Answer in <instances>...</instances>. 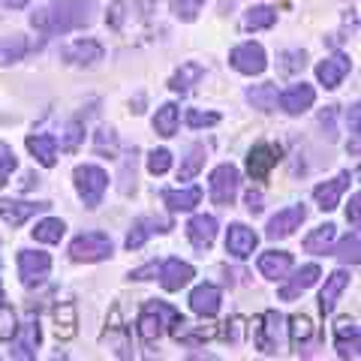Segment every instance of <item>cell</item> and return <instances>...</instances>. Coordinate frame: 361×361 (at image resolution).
<instances>
[{
    "label": "cell",
    "mask_w": 361,
    "mask_h": 361,
    "mask_svg": "<svg viewBox=\"0 0 361 361\" xmlns=\"http://www.w3.org/2000/svg\"><path fill=\"white\" fill-rule=\"evenodd\" d=\"M202 166H205V145H193L190 154H187V160L180 163V169H178V180L196 178L202 172Z\"/></svg>",
    "instance_id": "e575fe53"
},
{
    "label": "cell",
    "mask_w": 361,
    "mask_h": 361,
    "mask_svg": "<svg viewBox=\"0 0 361 361\" xmlns=\"http://www.w3.org/2000/svg\"><path fill=\"white\" fill-rule=\"evenodd\" d=\"M244 202H247V211L250 214H262V193H259V190H250V193L244 196Z\"/></svg>",
    "instance_id": "c3c4849f"
},
{
    "label": "cell",
    "mask_w": 361,
    "mask_h": 361,
    "mask_svg": "<svg viewBox=\"0 0 361 361\" xmlns=\"http://www.w3.org/2000/svg\"><path fill=\"white\" fill-rule=\"evenodd\" d=\"M49 271H51V256L49 253H42V250H21L18 253V277L27 289L45 283Z\"/></svg>",
    "instance_id": "8992f818"
},
{
    "label": "cell",
    "mask_w": 361,
    "mask_h": 361,
    "mask_svg": "<svg viewBox=\"0 0 361 361\" xmlns=\"http://www.w3.org/2000/svg\"><path fill=\"white\" fill-rule=\"evenodd\" d=\"M18 329V319H16V310L9 304L0 301V341H13V334Z\"/></svg>",
    "instance_id": "b9f144b4"
},
{
    "label": "cell",
    "mask_w": 361,
    "mask_h": 361,
    "mask_svg": "<svg viewBox=\"0 0 361 361\" xmlns=\"http://www.w3.org/2000/svg\"><path fill=\"white\" fill-rule=\"evenodd\" d=\"M16 166H18L16 151L9 148L6 142H0V187H6V184H9V178H13Z\"/></svg>",
    "instance_id": "60d3db41"
},
{
    "label": "cell",
    "mask_w": 361,
    "mask_h": 361,
    "mask_svg": "<svg viewBox=\"0 0 361 361\" xmlns=\"http://www.w3.org/2000/svg\"><path fill=\"white\" fill-rule=\"evenodd\" d=\"M75 190L87 208H97L109 190V175L99 166H78L75 169Z\"/></svg>",
    "instance_id": "3957f363"
},
{
    "label": "cell",
    "mask_w": 361,
    "mask_h": 361,
    "mask_svg": "<svg viewBox=\"0 0 361 361\" xmlns=\"http://www.w3.org/2000/svg\"><path fill=\"white\" fill-rule=\"evenodd\" d=\"M30 21H33V27H39L42 33H66L73 27L87 25L90 4L87 0H58V4H49L45 9H39Z\"/></svg>",
    "instance_id": "6da1fadb"
},
{
    "label": "cell",
    "mask_w": 361,
    "mask_h": 361,
    "mask_svg": "<svg viewBox=\"0 0 361 361\" xmlns=\"http://www.w3.org/2000/svg\"><path fill=\"white\" fill-rule=\"evenodd\" d=\"M39 322L30 319L21 325V329H16V334H13V358H25V361H30V358H37V346H39Z\"/></svg>",
    "instance_id": "9a60e30c"
},
{
    "label": "cell",
    "mask_w": 361,
    "mask_h": 361,
    "mask_svg": "<svg viewBox=\"0 0 361 361\" xmlns=\"http://www.w3.org/2000/svg\"><path fill=\"white\" fill-rule=\"evenodd\" d=\"M259 244V235L244 223H232L229 232H226V253L235 259H247Z\"/></svg>",
    "instance_id": "7c38bea8"
},
{
    "label": "cell",
    "mask_w": 361,
    "mask_h": 361,
    "mask_svg": "<svg viewBox=\"0 0 361 361\" xmlns=\"http://www.w3.org/2000/svg\"><path fill=\"white\" fill-rule=\"evenodd\" d=\"M280 61H286V63H277V70L283 75H292L295 70H304V51H283L280 54Z\"/></svg>",
    "instance_id": "f6af8a7d"
},
{
    "label": "cell",
    "mask_w": 361,
    "mask_h": 361,
    "mask_svg": "<svg viewBox=\"0 0 361 361\" xmlns=\"http://www.w3.org/2000/svg\"><path fill=\"white\" fill-rule=\"evenodd\" d=\"M175 229V223L172 217H154V214H148V217H139V220H133L130 226V235H127V250H139V247L151 238V235H166V232H172Z\"/></svg>",
    "instance_id": "9c48e42d"
},
{
    "label": "cell",
    "mask_w": 361,
    "mask_h": 361,
    "mask_svg": "<svg viewBox=\"0 0 361 361\" xmlns=\"http://www.w3.org/2000/svg\"><path fill=\"white\" fill-rule=\"evenodd\" d=\"M247 99L262 111H274L277 109V87L274 85H256V87L247 90Z\"/></svg>",
    "instance_id": "d590c367"
},
{
    "label": "cell",
    "mask_w": 361,
    "mask_h": 361,
    "mask_svg": "<svg viewBox=\"0 0 361 361\" xmlns=\"http://www.w3.org/2000/svg\"><path fill=\"white\" fill-rule=\"evenodd\" d=\"M214 123H220V115L217 111H196V109H190L187 111V127H214Z\"/></svg>",
    "instance_id": "ee69618b"
},
{
    "label": "cell",
    "mask_w": 361,
    "mask_h": 361,
    "mask_svg": "<svg viewBox=\"0 0 361 361\" xmlns=\"http://www.w3.org/2000/svg\"><path fill=\"white\" fill-rule=\"evenodd\" d=\"M220 304H223V292L214 286V283H202L190 292V310L202 319H211V316L220 313Z\"/></svg>",
    "instance_id": "4fadbf2b"
},
{
    "label": "cell",
    "mask_w": 361,
    "mask_h": 361,
    "mask_svg": "<svg viewBox=\"0 0 361 361\" xmlns=\"http://www.w3.org/2000/svg\"><path fill=\"white\" fill-rule=\"evenodd\" d=\"M27 151L33 154V160L39 166L51 169L58 163V139L49 133H37V135H27Z\"/></svg>",
    "instance_id": "484cf974"
},
{
    "label": "cell",
    "mask_w": 361,
    "mask_h": 361,
    "mask_svg": "<svg viewBox=\"0 0 361 361\" xmlns=\"http://www.w3.org/2000/svg\"><path fill=\"white\" fill-rule=\"evenodd\" d=\"M111 238L106 232H85L70 244V259L73 262H103L111 256Z\"/></svg>",
    "instance_id": "277c9868"
},
{
    "label": "cell",
    "mask_w": 361,
    "mask_h": 361,
    "mask_svg": "<svg viewBox=\"0 0 361 361\" xmlns=\"http://www.w3.org/2000/svg\"><path fill=\"white\" fill-rule=\"evenodd\" d=\"M307 220V208L304 205H289L283 211H277L274 217L268 220V229L265 235L271 241H277V238H286V235H292L295 229H301V223Z\"/></svg>",
    "instance_id": "30bf717a"
},
{
    "label": "cell",
    "mask_w": 361,
    "mask_h": 361,
    "mask_svg": "<svg viewBox=\"0 0 361 361\" xmlns=\"http://www.w3.org/2000/svg\"><path fill=\"white\" fill-rule=\"evenodd\" d=\"M346 286H349V274H346L343 268H337L334 274L325 277V286L319 292V310H322V316H331L334 313V304H337V298L343 295Z\"/></svg>",
    "instance_id": "cb8c5ba5"
},
{
    "label": "cell",
    "mask_w": 361,
    "mask_h": 361,
    "mask_svg": "<svg viewBox=\"0 0 361 361\" xmlns=\"http://www.w3.org/2000/svg\"><path fill=\"white\" fill-rule=\"evenodd\" d=\"M313 99H316V90H313V85H307V82H298V85L286 87L283 94L277 97V103H280V109H283L286 115H301V111H307V109L313 106Z\"/></svg>",
    "instance_id": "d6986e66"
},
{
    "label": "cell",
    "mask_w": 361,
    "mask_h": 361,
    "mask_svg": "<svg viewBox=\"0 0 361 361\" xmlns=\"http://www.w3.org/2000/svg\"><path fill=\"white\" fill-rule=\"evenodd\" d=\"M310 337H313V325H310L307 316H292L289 319V343H292V349L301 353V349L307 346Z\"/></svg>",
    "instance_id": "1f68e13d"
},
{
    "label": "cell",
    "mask_w": 361,
    "mask_h": 361,
    "mask_svg": "<svg viewBox=\"0 0 361 361\" xmlns=\"http://www.w3.org/2000/svg\"><path fill=\"white\" fill-rule=\"evenodd\" d=\"M292 265L295 262H292V253H286V250H268L259 256V274L268 280H286Z\"/></svg>",
    "instance_id": "603a6c76"
},
{
    "label": "cell",
    "mask_w": 361,
    "mask_h": 361,
    "mask_svg": "<svg viewBox=\"0 0 361 361\" xmlns=\"http://www.w3.org/2000/svg\"><path fill=\"white\" fill-rule=\"evenodd\" d=\"M85 139V133H82V123L78 121H70L66 123V139H63V151H75L78 148V142Z\"/></svg>",
    "instance_id": "bcb514c9"
},
{
    "label": "cell",
    "mask_w": 361,
    "mask_h": 361,
    "mask_svg": "<svg viewBox=\"0 0 361 361\" xmlns=\"http://www.w3.org/2000/svg\"><path fill=\"white\" fill-rule=\"evenodd\" d=\"M27 4H30V0H0V6H6V9H21Z\"/></svg>",
    "instance_id": "f907efd6"
},
{
    "label": "cell",
    "mask_w": 361,
    "mask_h": 361,
    "mask_svg": "<svg viewBox=\"0 0 361 361\" xmlns=\"http://www.w3.org/2000/svg\"><path fill=\"white\" fill-rule=\"evenodd\" d=\"M184 322V316H180L172 304H166V301H148L142 307V313H139V337L142 341H148V343H154L157 337H163L166 334V329L172 331L175 325H180Z\"/></svg>",
    "instance_id": "7a4b0ae2"
},
{
    "label": "cell",
    "mask_w": 361,
    "mask_h": 361,
    "mask_svg": "<svg viewBox=\"0 0 361 361\" xmlns=\"http://www.w3.org/2000/svg\"><path fill=\"white\" fill-rule=\"evenodd\" d=\"M319 274H322L319 265H301V268H298L292 277L286 274V277H289V283H286L283 289H280V298H283V301L298 298L301 292H307V289L316 283V280H319Z\"/></svg>",
    "instance_id": "d4e9b609"
},
{
    "label": "cell",
    "mask_w": 361,
    "mask_h": 361,
    "mask_svg": "<svg viewBox=\"0 0 361 361\" xmlns=\"http://www.w3.org/2000/svg\"><path fill=\"white\" fill-rule=\"evenodd\" d=\"M334 238H337V226L334 223H325V226H316V229L304 238V250L316 253V256H325L334 250Z\"/></svg>",
    "instance_id": "83f0119b"
},
{
    "label": "cell",
    "mask_w": 361,
    "mask_h": 361,
    "mask_svg": "<svg viewBox=\"0 0 361 361\" xmlns=\"http://www.w3.org/2000/svg\"><path fill=\"white\" fill-rule=\"evenodd\" d=\"M241 187V172L232 163H223L211 172V202L214 205H232Z\"/></svg>",
    "instance_id": "5b68a950"
},
{
    "label": "cell",
    "mask_w": 361,
    "mask_h": 361,
    "mask_svg": "<svg viewBox=\"0 0 361 361\" xmlns=\"http://www.w3.org/2000/svg\"><path fill=\"white\" fill-rule=\"evenodd\" d=\"M280 163V148L271 142H256L250 154H247V172H250L253 180L268 178V172Z\"/></svg>",
    "instance_id": "8fae6325"
},
{
    "label": "cell",
    "mask_w": 361,
    "mask_h": 361,
    "mask_svg": "<svg viewBox=\"0 0 361 361\" xmlns=\"http://www.w3.org/2000/svg\"><path fill=\"white\" fill-rule=\"evenodd\" d=\"M0 301H4V283H0Z\"/></svg>",
    "instance_id": "816d5d0a"
},
{
    "label": "cell",
    "mask_w": 361,
    "mask_h": 361,
    "mask_svg": "<svg viewBox=\"0 0 361 361\" xmlns=\"http://www.w3.org/2000/svg\"><path fill=\"white\" fill-rule=\"evenodd\" d=\"M169 169H172V154H169L166 148H157L148 154V172L151 175H166Z\"/></svg>",
    "instance_id": "7bdbcfd3"
},
{
    "label": "cell",
    "mask_w": 361,
    "mask_h": 361,
    "mask_svg": "<svg viewBox=\"0 0 361 361\" xmlns=\"http://www.w3.org/2000/svg\"><path fill=\"white\" fill-rule=\"evenodd\" d=\"M280 337H283V316L277 310H265L262 319L256 322V349L265 355H274L280 349Z\"/></svg>",
    "instance_id": "52a82bcc"
},
{
    "label": "cell",
    "mask_w": 361,
    "mask_h": 361,
    "mask_svg": "<svg viewBox=\"0 0 361 361\" xmlns=\"http://www.w3.org/2000/svg\"><path fill=\"white\" fill-rule=\"evenodd\" d=\"M160 199L166 202L169 211H193L202 202V190L199 187H180V190H163Z\"/></svg>",
    "instance_id": "4316f807"
},
{
    "label": "cell",
    "mask_w": 361,
    "mask_h": 361,
    "mask_svg": "<svg viewBox=\"0 0 361 361\" xmlns=\"http://www.w3.org/2000/svg\"><path fill=\"white\" fill-rule=\"evenodd\" d=\"M202 78H205V66L187 61V63H180V70L172 78H169V87H172L175 94H187L190 87L202 82Z\"/></svg>",
    "instance_id": "f1b7e54d"
},
{
    "label": "cell",
    "mask_w": 361,
    "mask_h": 361,
    "mask_svg": "<svg viewBox=\"0 0 361 361\" xmlns=\"http://www.w3.org/2000/svg\"><path fill=\"white\" fill-rule=\"evenodd\" d=\"M358 244H361V238H358V232H349L346 235V238L341 241V244H337V250H331L337 259H341V262L346 265H358L361 262V253H358Z\"/></svg>",
    "instance_id": "74e56055"
},
{
    "label": "cell",
    "mask_w": 361,
    "mask_h": 361,
    "mask_svg": "<svg viewBox=\"0 0 361 361\" xmlns=\"http://www.w3.org/2000/svg\"><path fill=\"white\" fill-rule=\"evenodd\" d=\"M49 208V202H21V199H0V217L9 226H25L33 214H39Z\"/></svg>",
    "instance_id": "ac0fdd59"
},
{
    "label": "cell",
    "mask_w": 361,
    "mask_h": 361,
    "mask_svg": "<svg viewBox=\"0 0 361 361\" xmlns=\"http://www.w3.org/2000/svg\"><path fill=\"white\" fill-rule=\"evenodd\" d=\"M157 271H160V265L151 262V265H145V268H135L130 277H133V280H151V277H157Z\"/></svg>",
    "instance_id": "681fc988"
},
{
    "label": "cell",
    "mask_w": 361,
    "mask_h": 361,
    "mask_svg": "<svg viewBox=\"0 0 361 361\" xmlns=\"http://www.w3.org/2000/svg\"><path fill=\"white\" fill-rule=\"evenodd\" d=\"M334 346H337V355L341 358H358V325L343 316V319L334 322Z\"/></svg>",
    "instance_id": "ffe728a7"
},
{
    "label": "cell",
    "mask_w": 361,
    "mask_h": 361,
    "mask_svg": "<svg viewBox=\"0 0 361 361\" xmlns=\"http://www.w3.org/2000/svg\"><path fill=\"white\" fill-rule=\"evenodd\" d=\"M169 6H172V16L178 21H196L205 0H169Z\"/></svg>",
    "instance_id": "f35d334b"
},
{
    "label": "cell",
    "mask_w": 361,
    "mask_h": 361,
    "mask_svg": "<svg viewBox=\"0 0 361 361\" xmlns=\"http://www.w3.org/2000/svg\"><path fill=\"white\" fill-rule=\"evenodd\" d=\"M157 277H160V286L166 292H178L180 286H187L190 280L196 277V271H193V265L180 262V259H166L160 271H157Z\"/></svg>",
    "instance_id": "2e32d148"
},
{
    "label": "cell",
    "mask_w": 361,
    "mask_h": 361,
    "mask_svg": "<svg viewBox=\"0 0 361 361\" xmlns=\"http://www.w3.org/2000/svg\"><path fill=\"white\" fill-rule=\"evenodd\" d=\"M187 238L199 253L211 250L214 238H217V220H214L211 214H196V217L187 223Z\"/></svg>",
    "instance_id": "e0dca14e"
},
{
    "label": "cell",
    "mask_w": 361,
    "mask_h": 361,
    "mask_svg": "<svg viewBox=\"0 0 361 361\" xmlns=\"http://www.w3.org/2000/svg\"><path fill=\"white\" fill-rule=\"evenodd\" d=\"M346 220L358 229L361 223V193H353V199H349V208H346Z\"/></svg>",
    "instance_id": "7dc6e473"
},
{
    "label": "cell",
    "mask_w": 361,
    "mask_h": 361,
    "mask_svg": "<svg viewBox=\"0 0 361 361\" xmlns=\"http://www.w3.org/2000/svg\"><path fill=\"white\" fill-rule=\"evenodd\" d=\"M229 63L244 75H262L265 66H268V58H265V49L259 42H241L229 51Z\"/></svg>",
    "instance_id": "ba28073f"
},
{
    "label": "cell",
    "mask_w": 361,
    "mask_h": 361,
    "mask_svg": "<svg viewBox=\"0 0 361 361\" xmlns=\"http://www.w3.org/2000/svg\"><path fill=\"white\" fill-rule=\"evenodd\" d=\"M63 232H66L63 220H58V217H45V220L37 223V229H33V238L42 241V244H58V241L63 238Z\"/></svg>",
    "instance_id": "d6a6232c"
},
{
    "label": "cell",
    "mask_w": 361,
    "mask_h": 361,
    "mask_svg": "<svg viewBox=\"0 0 361 361\" xmlns=\"http://www.w3.org/2000/svg\"><path fill=\"white\" fill-rule=\"evenodd\" d=\"M27 49H30V42H27V37H21V33H13V37L0 39V66L21 61L27 54Z\"/></svg>",
    "instance_id": "f546056e"
},
{
    "label": "cell",
    "mask_w": 361,
    "mask_h": 361,
    "mask_svg": "<svg viewBox=\"0 0 361 361\" xmlns=\"http://www.w3.org/2000/svg\"><path fill=\"white\" fill-rule=\"evenodd\" d=\"M178 118H180L178 106H175V103H166V106L157 109V115H154V130L169 139V135L178 133Z\"/></svg>",
    "instance_id": "4dcf8cb0"
},
{
    "label": "cell",
    "mask_w": 361,
    "mask_h": 361,
    "mask_svg": "<svg viewBox=\"0 0 361 361\" xmlns=\"http://www.w3.org/2000/svg\"><path fill=\"white\" fill-rule=\"evenodd\" d=\"M346 187H349V172H341L334 180H325V184H319L313 190L316 205H319L322 211H334L337 205H341V196L346 193Z\"/></svg>",
    "instance_id": "7402d4cb"
},
{
    "label": "cell",
    "mask_w": 361,
    "mask_h": 361,
    "mask_svg": "<svg viewBox=\"0 0 361 361\" xmlns=\"http://www.w3.org/2000/svg\"><path fill=\"white\" fill-rule=\"evenodd\" d=\"M54 322H58V337H63V341L75 334V307L70 301L54 307Z\"/></svg>",
    "instance_id": "8d00e7d4"
},
{
    "label": "cell",
    "mask_w": 361,
    "mask_h": 361,
    "mask_svg": "<svg viewBox=\"0 0 361 361\" xmlns=\"http://www.w3.org/2000/svg\"><path fill=\"white\" fill-rule=\"evenodd\" d=\"M349 70H353V61H349V54H341V51H337V54L325 58L319 66H316V78H319V85H322V87L334 90V87L349 75Z\"/></svg>",
    "instance_id": "5bb4252c"
},
{
    "label": "cell",
    "mask_w": 361,
    "mask_h": 361,
    "mask_svg": "<svg viewBox=\"0 0 361 361\" xmlns=\"http://www.w3.org/2000/svg\"><path fill=\"white\" fill-rule=\"evenodd\" d=\"M103 54L106 51L97 39H75L63 49V58L70 63H75V66H94V63L103 61Z\"/></svg>",
    "instance_id": "44dd1931"
},
{
    "label": "cell",
    "mask_w": 361,
    "mask_h": 361,
    "mask_svg": "<svg viewBox=\"0 0 361 361\" xmlns=\"http://www.w3.org/2000/svg\"><path fill=\"white\" fill-rule=\"evenodd\" d=\"M274 21H277V9L253 6V9H247V16H244V27L247 30H268Z\"/></svg>",
    "instance_id": "836d02e7"
},
{
    "label": "cell",
    "mask_w": 361,
    "mask_h": 361,
    "mask_svg": "<svg viewBox=\"0 0 361 361\" xmlns=\"http://www.w3.org/2000/svg\"><path fill=\"white\" fill-rule=\"evenodd\" d=\"M94 151L97 154H103V157H115L118 154V135L115 130H97L94 133Z\"/></svg>",
    "instance_id": "ab89813d"
}]
</instances>
